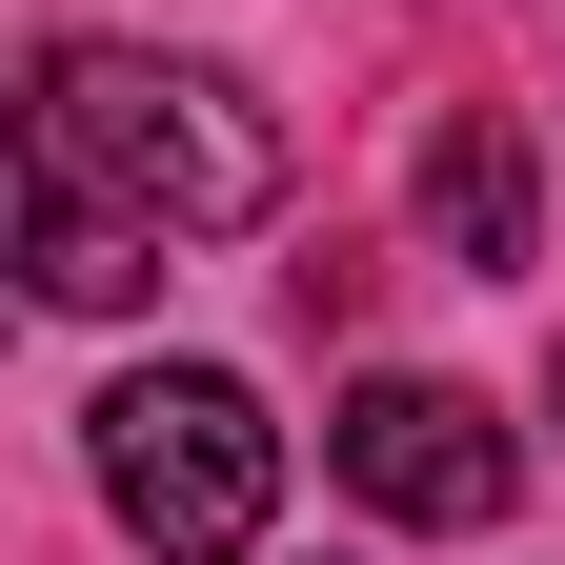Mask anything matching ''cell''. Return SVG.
Listing matches in <instances>:
<instances>
[{
	"instance_id": "1",
	"label": "cell",
	"mask_w": 565,
	"mask_h": 565,
	"mask_svg": "<svg viewBox=\"0 0 565 565\" xmlns=\"http://www.w3.org/2000/svg\"><path fill=\"white\" fill-rule=\"evenodd\" d=\"M21 162H82L102 202H141L162 243H223L282 202V121L223 82V61H162V41H61L41 102H21Z\"/></svg>"
},
{
	"instance_id": "2",
	"label": "cell",
	"mask_w": 565,
	"mask_h": 565,
	"mask_svg": "<svg viewBox=\"0 0 565 565\" xmlns=\"http://www.w3.org/2000/svg\"><path fill=\"white\" fill-rule=\"evenodd\" d=\"M102 505L162 565H243L263 505H282V424L223 364H141V384H102Z\"/></svg>"
},
{
	"instance_id": "3",
	"label": "cell",
	"mask_w": 565,
	"mask_h": 565,
	"mask_svg": "<svg viewBox=\"0 0 565 565\" xmlns=\"http://www.w3.org/2000/svg\"><path fill=\"white\" fill-rule=\"evenodd\" d=\"M323 445H343V484H364L384 525H505V505H525V445H505L465 384H424V364L343 384V424H323Z\"/></svg>"
},
{
	"instance_id": "4",
	"label": "cell",
	"mask_w": 565,
	"mask_h": 565,
	"mask_svg": "<svg viewBox=\"0 0 565 565\" xmlns=\"http://www.w3.org/2000/svg\"><path fill=\"white\" fill-rule=\"evenodd\" d=\"M21 282L41 303H141V282H162V223H141V202H102L82 162H21Z\"/></svg>"
},
{
	"instance_id": "5",
	"label": "cell",
	"mask_w": 565,
	"mask_h": 565,
	"mask_svg": "<svg viewBox=\"0 0 565 565\" xmlns=\"http://www.w3.org/2000/svg\"><path fill=\"white\" fill-rule=\"evenodd\" d=\"M525 223H545V162H525V121H484V102H465L445 141H424V243L505 282V263H525Z\"/></svg>"
},
{
	"instance_id": "6",
	"label": "cell",
	"mask_w": 565,
	"mask_h": 565,
	"mask_svg": "<svg viewBox=\"0 0 565 565\" xmlns=\"http://www.w3.org/2000/svg\"><path fill=\"white\" fill-rule=\"evenodd\" d=\"M545 424H565V384H545Z\"/></svg>"
}]
</instances>
